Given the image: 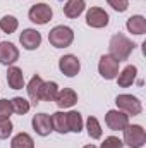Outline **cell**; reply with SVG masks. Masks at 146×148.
<instances>
[{"label":"cell","mask_w":146,"mask_h":148,"mask_svg":"<svg viewBox=\"0 0 146 148\" xmlns=\"http://www.w3.org/2000/svg\"><path fill=\"white\" fill-rule=\"evenodd\" d=\"M134 47H136V45H134V43H132L127 36H126V35H122V33L113 35V36L110 38V43H108L110 55H112L113 59H117L119 62L127 60V59H129V55L132 53Z\"/></svg>","instance_id":"6da1fadb"},{"label":"cell","mask_w":146,"mask_h":148,"mask_svg":"<svg viewBox=\"0 0 146 148\" xmlns=\"http://www.w3.org/2000/svg\"><path fill=\"white\" fill-rule=\"evenodd\" d=\"M48 41L52 47L55 48H65V47H71L74 41V31L69 26H55L50 33H48Z\"/></svg>","instance_id":"7a4b0ae2"},{"label":"cell","mask_w":146,"mask_h":148,"mask_svg":"<svg viewBox=\"0 0 146 148\" xmlns=\"http://www.w3.org/2000/svg\"><path fill=\"white\" fill-rule=\"evenodd\" d=\"M124 143L131 148H143L146 143V133L139 124H127L124 129Z\"/></svg>","instance_id":"3957f363"},{"label":"cell","mask_w":146,"mask_h":148,"mask_svg":"<svg viewBox=\"0 0 146 148\" xmlns=\"http://www.w3.org/2000/svg\"><path fill=\"white\" fill-rule=\"evenodd\" d=\"M115 103L119 107V110H122L127 115H139L143 112V105L139 102L138 97H132V95H119L115 98Z\"/></svg>","instance_id":"277c9868"},{"label":"cell","mask_w":146,"mask_h":148,"mask_svg":"<svg viewBox=\"0 0 146 148\" xmlns=\"http://www.w3.org/2000/svg\"><path fill=\"white\" fill-rule=\"evenodd\" d=\"M119 66H120V62L117 59H113L110 53L102 55V59L98 62V73H100V76L103 79H108V81L115 79L117 74H119Z\"/></svg>","instance_id":"5b68a950"},{"label":"cell","mask_w":146,"mask_h":148,"mask_svg":"<svg viewBox=\"0 0 146 148\" xmlns=\"http://www.w3.org/2000/svg\"><path fill=\"white\" fill-rule=\"evenodd\" d=\"M28 16H29V21H31V23L43 26V24H46V23L52 19L53 10H52V7L46 5V3H35V5L29 9Z\"/></svg>","instance_id":"8992f818"},{"label":"cell","mask_w":146,"mask_h":148,"mask_svg":"<svg viewBox=\"0 0 146 148\" xmlns=\"http://www.w3.org/2000/svg\"><path fill=\"white\" fill-rule=\"evenodd\" d=\"M108 21H110L108 14L103 9H100V7H91L86 12V24L89 28H96V29L105 28L108 24Z\"/></svg>","instance_id":"52a82bcc"},{"label":"cell","mask_w":146,"mask_h":148,"mask_svg":"<svg viewBox=\"0 0 146 148\" xmlns=\"http://www.w3.org/2000/svg\"><path fill=\"white\" fill-rule=\"evenodd\" d=\"M59 69H60V73L65 74L67 77H74L81 71V62H79V59L76 55L67 53V55H64V57L59 59Z\"/></svg>","instance_id":"ba28073f"},{"label":"cell","mask_w":146,"mask_h":148,"mask_svg":"<svg viewBox=\"0 0 146 148\" xmlns=\"http://www.w3.org/2000/svg\"><path fill=\"white\" fill-rule=\"evenodd\" d=\"M105 124L112 131H122L129 124V115L122 110H108L105 115Z\"/></svg>","instance_id":"9c48e42d"},{"label":"cell","mask_w":146,"mask_h":148,"mask_svg":"<svg viewBox=\"0 0 146 148\" xmlns=\"http://www.w3.org/2000/svg\"><path fill=\"white\" fill-rule=\"evenodd\" d=\"M19 59V50L14 43L10 41H2L0 43V64L2 66H12Z\"/></svg>","instance_id":"30bf717a"},{"label":"cell","mask_w":146,"mask_h":148,"mask_svg":"<svg viewBox=\"0 0 146 148\" xmlns=\"http://www.w3.org/2000/svg\"><path fill=\"white\" fill-rule=\"evenodd\" d=\"M33 129L40 136H48L53 131V127H52V117L48 114H45V112L36 114L33 117Z\"/></svg>","instance_id":"8fae6325"},{"label":"cell","mask_w":146,"mask_h":148,"mask_svg":"<svg viewBox=\"0 0 146 148\" xmlns=\"http://www.w3.org/2000/svg\"><path fill=\"white\" fill-rule=\"evenodd\" d=\"M19 43H21L23 48H26V50H36L38 47L41 45V35L38 33L36 29L28 28V29H24V31L21 33Z\"/></svg>","instance_id":"7c38bea8"},{"label":"cell","mask_w":146,"mask_h":148,"mask_svg":"<svg viewBox=\"0 0 146 148\" xmlns=\"http://www.w3.org/2000/svg\"><path fill=\"white\" fill-rule=\"evenodd\" d=\"M76 102H77V93L71 88L59 90V93L55 97V103L59 109H71L76 105Z\"/></svg>","instance_id":"4fadbf2b"},{"label":"cell","mask_w":146,"mask_h":148,"mask_svg":"<svg viewBox=\"0 0 146 148\" xmlns=\"http://www.w3.org/2000/svg\"><path fill=\"white\" fill-rule=\"evenodd\" d=\"M136 76H138V67L136 66H127L117 74L115 79H117V84L120 88H127L136 81Z\"/></svg>","instance_id":"5bb4252c"},{"label":"cell","mask_w":146,"mask_h":148,"mask_svg":"<svg viewBox=\"0 0 146 148\" xmlns=\"http://www.w3.org/2000/svg\"><path fill=\"white\" fill-rule=\"evenodd\" d=\"M7 83L12 90H23L24 88V74L19 67L10 66L7 71Z\"/></svg>","instance_id":"9a60e30c"},{"label":"cell","mask_w":146,"mask_h":148,"mask_svg":"<svg viewBox=\"0 0 146 148\" xmlns=\"http://www.w3.org/2000/svg\"><path fill=\"white\" fill-rule=\"evenodd\" d=\"M86 9V2L84 0H67L65 5H64V14L71 19L79 17Z\"/></svg>","instance_id":"2e32d148"},{"label":"cell","mask_w":146,"mask_h":148,"mask_svg":"<svg viewBox=\"0 0 146 148\" xmlns=\"http://www.w3.org/2000/svg\"><path fill=\"white\" fill-rule=\"evenodd\" d=\"M52 117V127L53 131H57L59 134H65L69 133V126H67V112H55Z\"/></svg>","instance_id":"e0dca14e"},{"label":"cell","mask_w":146,"mask_h":148,"mask_svg":"<svg viewBox=\"0 0 146 148\" xmlns=\"http://www.w3.org/2000/svg\"><path fill=\"white\" fill-rule=\"evenodd\" d=\"M127 29L132 33V35H145L146 33V19L143 16H131L127 19Z\"/></svg>","instance_id":"ac0fdd59"},{"label":"cell","mask_w":146,"mask_h":148,"mask_svg":"<svg viewBox=\"0 0 146 148\" xmlns=\"http://www.w3.org/2000/svg\"><path fill=\"white\" fill-rule=\"evenodd\" d=\"M43 79H41V76H33L31 77V81L28 83V95H29V98H31V102L33 103H38L40 102V91H41V86H43Z\"/></svg>","instance_id":"d6986e66"},{"label":"cell","mask_w":146,"mask_h":148,"mask_svg":"<svg viewBox=\"0 0 146 148\" xmlns=\"http://www.w3.org/2000/svg\"><path fill=\"white\" fill-rule=\"evenodd\" d=\"M57 93H59V84H57L55 81H46V83H43V86H41L40 100H45V102H55Z\"/></svg>","instance_id":"ffe728a7"},{"label":"cell","mask_w":146,"mask_h":148,"mask_svg":"<svg viewBox=\"0 0 146 148\" xmlns=\"http://www.w3.org/2000/svg\"><path fill=\"white\" fill-rule=\"evenodd\" d=\"M67 126H69V133H81L83 131V126H84V122H83V117H81V114L76 110H71L67 112Z\"/></svg>","instance_id":"44dd1931"},{"label":"cell","mask_w":146,"mask_h":148,"mask_svg":"<svg viewBox=\"0 0 146 148\" xmlns=\"http://www.w3.org/2000/svg\"><path fill=\"white\" fill-rule=\"evenodd\" d=\"M10 148H35V141L28 133H19L12 138Z\"/></svg>","instance_id":"7402d4cb"},{"label":"cell","mask_w":146,"mask_h":148,"mask_svg":"<svg viewBox=\"0 0 146 148\" xmlns=\"http://www.w3.org/2000/svg\"><path fill=\"white\" fill-rule=\"evenodd\" d=\"M86 129H88L89 138H93V140H100L102 134H103V129H102L98 119H96V117H91V115H89L88 121H86Z\"/></svg>","instance_id":"603a6c76"},{"label":"cell","mask_w":146,"mask_h":148,"mask_svg":"<svg viewBox=\"0 0 146 148\" xmlns=\"http://www.w3.org/2000/svg\"><path fill=\"white\" fill-rule=\"evenodd\" d=\"M10 105H12V112H14V114H19V115L28 114L29 109H31V103H29L26 98H23V97H14V98L10 100Z\"/></svg>","instance_id":"cb8c5ba5"},{"label":"cell","mask_w":146,"mask_h":148,"mask_svg":"<svg viewBox=\"0 0 146 148\" xmlns=\"http://www.w3.org/2000/svg\"><path fill=\"white\" fill-rule=\"evenodd\" d=\"M17 26H19V21L14 16H3L0 19V29L3 33H7V35H12L17 29Z\"/></svg>","instance_id":"d4e9b609"},{"label":"cell","mask_w":146,"mask_h":148,"mask_svg":"<svg viewBox=\"0 0 146 148\" xmlns=\"http://www.w3.org/2000/svg\"><path fill=\"white\" fill-rule=\"evenodd\" d=\"M14 126L10 122V119H0V140H7L12 133Z\"/></svg>","instance_id":"484cf974"},{"label":"cell","mask_w":146,"mask_h":148,"mask_svg":"<svg viewBox=\"0 0 146 148\" xmlns=\"http://www.w3.org/2000/svg\"><path fill=\"white\" fill-rule=\"evenodd\" d=\"M12 115V105L10 100H0V119H10Z\"/></svg>","instance_id":"4316f807"},{"label":"cell","mask_w":146,"mask_h":148,"mask_svg":"<svg viewBox=\"0 0 146 148\" xmlns=\"http://www.w3.org/2000/svg\"><path fill=\"white\" fill-rule=\"evenodd\" d=\"M100 148H124V141L119 140L117 136H108V138H105V141L102 143Z\"/></svg>","instance_id":"83f0119b"},{"label":"cell","mask_w":146,"mask_h":148,"mask_svg":"<svg viewBox=\"0 0 146 148\" xmlns=\"http://www.w3.org/2000/svg\"><path fill=\"white\" fill-rule=\"evenodd\" d=\"M107 2H108L110 7L113 10H117V12H124L129 7V0H107Z\"/></svg>","instance_id":"f1b7e54d"},{"label":"cell","mask_w":146,"mask_h":148,"mask_svg":"<svg viewBox=\"0 0 146 148\" xmlns=\"http://www.w3.org/2000/svg\"><path fill=\"white\" fill-rule=\"evenodd\" d=\"M83 148H96V147H93V145H86V147H83Z\"/></svg>","instance_id":"f546056e"}]
</instances>
